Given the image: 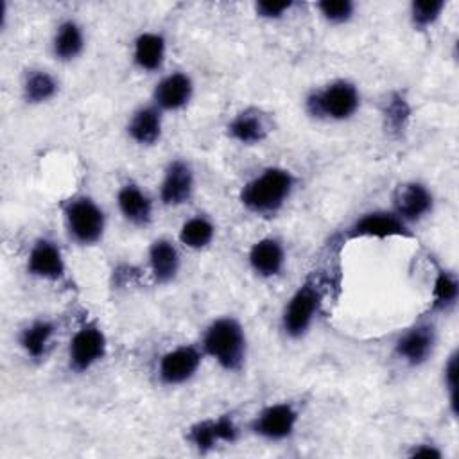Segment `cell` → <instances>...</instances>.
<instances>
[{
  "label": "cell",
  "instance_id": "obj_29",
  "mask_svg": "<svg viewBox=\"0 0 459 459\" xmlns=\"http://www.w3.org/2000/svg\"><path fill=\"white\" fill-rule=\"evenodd\" d=\"M314 7L330 25H346L357 14V4L351 0H321L316 2Z\"/></svg>",
  "mask_w": 459,
  "mask_h": 459
},
{
  "label": "cell",
  "instance_id": "obj_24",
  "mask_svg": "<svg viewBox=\"0 0 459 459\" xmlns=\"http://www.w3.org/2000/svg\"><path fill=\"white\" fill-rule=\"evenodd\" d=\"M411 118L412 106L407 95L402 90L389 91L380 106L382 129L393 138H402L411 126Z\"/></svg>",
  "mask_w": 459,
  "mask_h": 459
},
{
  "label": "cell",
  "instance_id": "obj_19",
  "mask_svg": "<svg viewBox=\"0 0 459 459\" xmlns=\"http://www.w3.org/2000/svg\"><path fill=\"white\" fill-rule=\"evenodd\" d=\"M126 133L140 147H152L163 134V111L152 102L138 106L127 118Z\"/></svg>",
  "mask_w": 459,
  "mask_h": 459
},
{
  "label": "cell",
  "instance_id": "obj_15",
  "mask_svg": "<svg viewBox=\"0 0 459 459\" xmlns=\"http://www.w3.org/2000/svg\"><path fill=\"white\" fill-rule=\"evenodd\" d=\"M271 131L273 118L258 106L240 109L226 124L228 138L240 145H258L269 138Z\"/></svg>",
  "mask_w": 459,
  "mask_h": 459
},
{
  "label": "cell",
  "instance_id": "obj_32",
  "mask_svg": "<svg viewBox=\"0 0 459 459\" xmlns=\"http://www.w3.org/2000/svg\"><path fill=\"white\" fill-rule=\"evenodd\" d=\"M407 455L409 457H423V459H441L443 450L437 445H434L432 441H420V443L411 445Z\"/></svg>",
  "mask_w": 459,
  "mask_h": 459
},
{
  "label": "cell",
  "instance_id": "obj_7",
  "mask_svg": "<svg viewBox=\"0 0 459 459\" xmlns=\"http://www.w3.org/2000/svg\"><path fill=\"white\" fill-rule=\"evenodd\" d=\"M299 423V409L292 402L264 405L249 421V432L269 443H281L294 436Z\"/></svg>",
  "mask_w": 459,
  "mask_h": 459
},
{
  "label": "cell",
  "instance_id": "obj_11",
  "mask_svg": "<svg viewBox=\"0 0 459 459\" xmlns=\"http://www.w3.org/2000/svg\"><path fill=\"white\" fill-rule=\"evenodd\" d=\"M437 346V330L434 321L421 319L405 328L394 341V355L411 368H420L430 360Z\"/></svg>",
  "mask_w": 459,
  "mask_h": 459
},
{
  "label": "cell",
  "instance_id": "obj_14",
  "mask_svg": "<svg viewBox=\"0 0 459 459\" xmlns=\"http://www.w3.org/2000/svg\"><path fill=\"white\" fill-rule=\"evenodd\" d=\"M195 192V174L186 160H170L160 181V201L165 206L178 208L192 201Z\"/></svg>",
  "mask_w": 459,
  "mask_h": 459
},
{
  "label": "cell",
  "instance_id": "obj_17",
  "mask_svg": "<svg viewBox=\"0 0 459 459\" xmlns=\"http://www.w3.org/2000/svg\"><path fill=\"white\" fill-rule=\"evenodd\" d=\"M287 262L285 246L276 237H264L251 244L247 251V264L255 276L262 280L276 278L283 273Z\"/></svg>",
  "mask_w": 459,
  "mask_h": 459
},
{
  "label": "cell",
  "instance_id": "obj_23",
  "mask_svg": "<svg viewBox=\"0 0 459 459\" xmlns=\"http://www.w3.org/2000/svg\"><path fill=\"white\" fill-rule=\"evenodd\" d=\"M84 47H86V36H84L82 25L74 18H66L59 22L50 41V50L54 59L61 63H72L84 52Z\"/></svg>",
  "mask_w": 459,
  "mask_h": 459
},
{
  "label": "cell",
  "instance_id": "obj_5",
  "mask_svg": "<svg viewBox=\"0 0 459 459\" xmlns=\"http://www.w3.org/2000/svg\"><path fill=\"white\" fill-rule=\"evenodd\" d=\"M321 307V287L314 276H307L303 283L290 294L280 316V328L290 341L303 339L312 328Z\"/></svg>",
  "mask_w": 459,
  "mask_h": 459
},
{
  "label": "cell",
  "instance_id": "obj_12",
  "mask_svg": "<svg viewBox=\"0 0 459 459\" xmlns=\"http://www.w3.org/2000/svg\"><path fill=\"white\" fill-rule=\"evenodd\" d=\"M25 271L29 276L48 281V283L65 281L66 262L59 244L48 237L36 238L27 253Z\"/></svg>",
  "mask_w": 459,
  "mask_h": 459
},
{
  "label": "cell",
  "instance_id": "obj_25",
  "mask_svg": "<svg viewBox=\"0 0 459 459\" xmlns=\"http://www.w3.org/2000/svg\"><path fill=\"white\" fill-rule=\"evenodd\" d=\"M59 93V81L54 74L43 68H30L22 81V97L30 106L50 102Z\"/></svg>",
  "mask_w": 459,
  "mask_h": 459
},
{
  "label": "cell",
  "instance_id": "obj_16",
  "mask_svg": "<svg viewBox=\"0 0 459 459\" xmlns=\"http://www.w3.org/2000/svg\"><path fill=\"white\" fill-rule=\"evenodd\" d=\"M194 97V81L186 72L176 70L163 75L152 88L151 102L163 113L186 108Z\"/></svg>",
  "mask_w": 459,
  "mask_h": 459
},
{
  "label": "cell",
  "instance_id": "obj_6",
  "mask_svg": "<svg viewBox=\"0 0 459 459\" xmlns=\"http://www.w3.org/2000/svg\"><path fill=\"white\" fill-rule=\"evenodd\" d=\"M108 355V337L102 326L95 321H84L70 337L68 342V368L82 375L95 368Z\"/></svg>",
  "mask_w": 459,
  "mask_h": 459
},
{
  "label": "cell",
  "instance_id": "obj_31",
  "mask_svg": "<svg viewBox=\"0 0 459 459\" xmlns=\"http://www.w3.org/2000/svg\"><path fill=\"white\" fill-rule=\"evenodd\" d=\"M253 7L258 18L276 22L285 18L296 7V4L290 0L289 2H256Z\"/></svg>",
  "mask_w": 459,
  "mask_h": 459
},
{
  "label": "cell",
  "instance_id": "obj_21",
  "mask_svg": "<svg viewBox=\"0 0 459 459\" xmlns=\"http://www.w3.org/2000/svg\"><path fill=\"white\" fill-rule=\"evenodd\" d=\"M133 65L147 74L158 72L163 68L167 59V39L161 32L143 30L133 39L131 48Z\"/></svg>",
  "mask_w": 459,
  "mask_h": 459
},
{
  "label": "cell",
  "instance_id": "obj_27",
  "mask_svg": "<svg viewBox=\"0 0 459 459\" xmlns=\"http://www.w3.org/2000/svg\"><path fill=\"white\" fill-rule=\"evenodd\" d=\"M215 238V224L206 215L188 217L178 231V240L183 247L192 251H201L208 247Z\"/></svg>",
  "mask_w": 459,
  "mask_h": 459
},
{
  "label": "cell",
  "instance_id": "obj_20",
  "mask_svg": "<svg viewBox=\"0 0 459 459\" xmlns=\"http://www.w3.org/2000/svg\"><path fill=\"white\" fill-rule=\"evenodd\" d=\"M147 264L149 273L158 285L172 283L181 269V255L178 246L167 237L154 238L147 251Z\"/></svg>",
  "mask_w": 459,
  "mask_h": 459
},
{
  "label": "cell",
  "instance_id": "obj_1",
  "mask_svg": "<svg viewBox=\"0 0 459 459\" xmlns=\"http://www.w3.org/2000/svg\"><path fill=\"white\" fill-rule=\"evenodd\" d=\"M298 178L292 170L278 165L262 169L251 179H247L240 192V204L253 215L271 219L283 210L294 194Z\"/></svg>",
  "mask_w": 459,
  "mask_h": 459
},
{
  "label": "cell",
  "instance_id": "obj_4",
  "mask_svg": "<svg viewBox=\"0 0 459 459\" xmlns=\"http://www.w3.org/2000/svg\"><path fill=\"white\" fill-rule=\"evenodd\" d=\"M68 237L82 247L97 246L106 233V213L90 195L79 194L66 199L61 206Z\"/></svg>",
  "mask_w": 459,
  "mask_h": 459
},
{
  "label": "cell",
  "instance_id": "obj_10",
  "mask_svg": "<svg viewBox=\"0 0 459 459\" xmlns=\"http://www.w3.org/2000/svg\"><path fill=\"white\" fill-rule=\"evenodd\" d=\"M238 437L240 429L230 412L197 420L185 432V439L197 454H210L222 445H233Z\"/></svg>",
  "mask_w": 459,
  "mask_h": 459
},
{
  "label": "cell",
  "instance_id": "obj_30",
  "mask_svg": "<svg viewBox=\"0 0 459 459\" xmlns=\"http://www.w3.org/2000/svg\"><path fill=\"white\" fill-rule=\"evenodd\" d=\"M457 350H454L443 366V385L448 393V407L454 416H457Z\"/></svg>",
  "mask_w": 459,
  "mask_h": 459
},
{
  "label": "cell",
  "instance_id": "obj_9",
  "mask_svg": "<svg viewBox=\"0 0 459 459\" xmlns=\"http://www.w3.org/2000/svg\"><path fill=\"white\" fill-rule=\"evenodd\" d=\"M204 359L201 344H179L167 350L156 366V375L160 384L167 387H179L188 384L199 371Z\"/></svg>",
  "mask_w": 459,
  "mask_h": 459
},
{
  "label": "cell",
  "instance_id": "obj_28",
  "mask_svg": "<svg viewBox=\"0 0 459 459\" xmlns=\"http://www.w3.org/2000/svg\"><path fill=\"white\" fill-rule=\"evenodd\" d=\"M445 9V0H414L409 4V22L414 30L425 32L439 22Z\"/></svg>",
  "mask_w": 459,
  "mask_h": 459
},
{
  "label": "cell",
  "instance_id": "obj_8",
  "mask_svg": "<svg viewBox=\"0 0 459 459\" xmlns=\"http://www.w3.org/2000/svg\"><path fill=\"white\" fill-rule=\"evenodd\" d=\"M357 238H416V235L391 208H375L360 213L348 226L346 240Z\"/></svg>",
  "mask_w": 459,
  "mask_h": 459
},
{
  "label": "cell",
  "instance_id": "obj_22",
  "mask_svg": "<svg viewBox=\"0 0 459 459\" xmlns=\"http://www.w3.org/2000/svg\"><path fill=\"white\" fill-rule=\"evenodd\" d=\"M56 323L48 317H38L18 332V346L30 360H43L56 337Z\"/></svg>",
  "mask_w": 459,
  "mask_h": 459
},
{
  "label": "cell",
  "instance_id": "obj_2",
  "mask_svg": "<svg viewBox=\"0 0 459 459\" xmlns=\"http://www.w3.org/2000/svg\"><path fill=\"white\" fill-rule=\"evenodd\" d=\"M201 348L204 357L212 359L222 371L238 373L247 360V335L244 325L235 316H219L212 319L203 335Z\"/></svg>",
  "mask_w": 459,
  "mask_h": 459
},
{
  "label": "cell",
  "instance_id": "obj_18",
  "mask_svg": "<svg viewBox=\"0 0 459 459\" xmlns=\"http://www.w3.org/2000/svg\"><path fill=\"white\" fill-rule=\"evenodd\" d=\"M117 208L124 221L136 228H147L154 219V203L151 195L134 181H127L118 188Z\"/></svg>",
  "mask_w": 459,
  "mask_h": 459
},
{
  "label": "cell",
  "instance_id": "obj_26",
  "mask_svg": "<svg viewBox=\"0 0 459 459\" xmlns=\"http://www.w3.org/2000/svg\"><path fill=\"white\" fill-rule=\"evenodd\" d=\"M459 299V280L455 273L436 264L434 283H432V299L429 312L430 314H448L455 308Z\"/></svg>",
  "mask_w": 459,
  "mask_h": 459
},
{
  "label": "cell",
  "instance_id": "obj_13",
  "mask_svg": "<svg viewBox=\"0 0 459 459\" xmlns=\"http://www.w3.org/2000/svg\"><path fill=\"white\" fill-rule=\"evenodd\" d=\"M434 194L432 190L416 179L400 183L391 197V210L412 228V224L427 219L434 210Z\"/></svg>",
  "mask_w": 459,
  "mask_h": 459
},
{
  "label": "cell",
  "instance_id": "obj_3",
  "mask_svg": "<svg viewBox=\"0 0 459 459\" xmlns=\"http://www.w3.org/2000/svg\"><path fill=\"white\" fill-rule=\"evenodd\" d=\"M362 104L359 86L350 79H333L323 86L312 88L303 100L307 115L319 122H348Z\"/></svg>",
  "mask_w": 459,
  "mask_h": 459
}]
</instances>
